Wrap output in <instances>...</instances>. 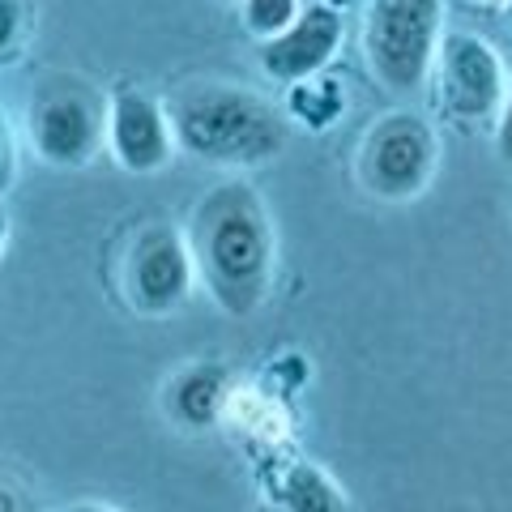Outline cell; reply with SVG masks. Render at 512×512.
Here are the masks:
<instances>
[{"mask_svg": "<svg viewBox=\"0 0 512 512\" xmlns=\"http://www.w3.org/2000/svg\"><path fill=\"white\" fill-rule=\"evenodd\" d=\"M431 171H436V137L431 128L410 116V111H393L384 116L363 141V184L376 197L406 201L419 197L427 188Z\"/></svg>", "mask_w": 512, "mask_h": 512, "instance_id": "obj_5", "label": "cell"}, {"mask_svg": "<svg viewBox=\"0 0 512 512\" xmlns=\"http://www.w3.org/2000/svg\"><path fill=\"white\" fill-rule=\"evenodd\" d=\"M299 18V0H244V22L252 35L274 39Z\"/></svg>", "mask_w": 512, "mask_h": 512, "instance_id": "obj_13", "label": "cell"}, {"mask_svg": "<svg viewBox=\"0 0 512 512\" xmlns=\"http://www.w3.org/2000/svg\"><path fill=\"white\" fill-rule=\"evenodd\" d=\"M274 500L286 512H346L342 491L312 461H291L274 474Z\"/></svg>", "mask_w": 512, "mask_h": 512, "instance_id": "obj_11", "label": "cell"}, {"mask_svg": "<svg viewBox=\"0 0 512 512\" xmlns=\"http://www.w3.org/2000/svg\"><path fill=\"white\" fill-rule=\"evenodd\" d=\"M440 90L444 111L457 120H487L504 103V64L487 39L448 30L440 39Z\"/></svg>", "mask_w": 512, "mask_h": 512, "instance_id": "obj_6", "label": "cell"}, {"mask_svg": "<svg viewBox=\"0 0 512 512\" xmlns=\"http://www.w3.org/2000/svg\"><path fill=\"white\" fill-rule=\"evenodd\" d=\"M30 137L52 167L90 163L103 141V99L86 82H47L30 107Z\"/></svg>", "mask_w": 512, "mask_h": 512, "instance_id": "obj_4", "label": "cell"}, {"mask_svg": "<svg viewBox=\"0 0 512 512\" xmlns=\"http://www.w3.org/2000/svg\"><path fill=\"white\" fill-rule=\"evenodd\" d=\"M222 402H227V372L218 363L184 367L167 389V410L184 427H210L218 419Z\"/></svg>", "mask_w": 512, "mask_h": 512, "instance_id": "obj_10", "label": "cell"}, {"mask_svg": "<svg viewBox=\"0 0 512 512\" xmlns=\"http://www.w3.org/2000/svg\"><path fill=\"white\" fill-rule=\"evenodd\" d=\"M192 252L175 231L154 227L137 239L133 248V265H128V295L141 312L163 316L171 308H180L192 291Z\"/></svg>", "mask_w": 512, "mask_h": 512, "instance_id": "obj_7", "label": "cell"}, {"mask_svg": "<svg viewBox=\"0 0 512 512\" xmlns=\"http://www.w3.org/2000/svg\"><path fill=\"white\" fill-rule=\"evenodd\" d=\"M5 239H9V218L0 214V248H5Z\"/></svg>", "mask_w": 512, "mask_h": 512, "instance_id": "obj_18", "label": "cell"}, {"mask_svg": "<svg viewBox=\"0 0 512 512\" xmlns=\"http://www.w3.org/2000/svg\"><path fill=\"white\" fill-rule=\"evenodd\" d=\"M107 141L124 171L150 175L158 167H167L175 137H171L167 111L158 107L146 90L120 86L107 103Z\"/></svg>", "mask_w": 512, "mask_h": 512, "instance_id": "obj_8", "label": "cell"}, {"mask_svg": "<svg viewBox=\"0 0 512 512\" xmlns=\"http://www.w3.org/2000/svg\"><path fill=\"white\" fill-rule=\"evenodd\" d=\"M60 512H116V508H103V504H69V508H60Z\"/></svg>", "mask_w": 512, "mask_h": 512, "instance_id": "obj_17", "label": "cell"}, {"mask_svg": "<svg viewBox=\"0 0 512 512\" xmlns=\"http://www.w3.org/2000/svg\"><path fill=\"white\" fill-rule=\"evenodd\" d=\"M5 154H9V150H5V128H0V163H5Z\"/></svg>", "mask_w": 512, "mask_h": 512, "instance_id": "obj_19", "label": "cell"}, {"mask_svg": "<svg viewBox=\"0 0 512 512\" xmlns=\"http://www.w3.org/2000/svg\"><path fill=\"white\" fill-rule=\"evenodd\" d=\"M444 0H372L367 9V64L384 90L410 94L423 86L440 47Z\"/></svg>", "mask_w": 512, "mask_h": 512, "instance_id": "obj_3", "label": "cell"}, {"mask_svg": "<svg viewBox=\"0 0 512 512\" xmlns=\"http://www.w3.org/2000/svg\"><path fill=\"white\" fill-rule=\"evenodd\" d=\"M192 256H197L214 299L231 316H248L261 303L269 286L274 239H269L261 201L244 184H222L214 197L201 201Z\"/></svg>", "mask_w": 512, "mask_h": 512, "instance_id": "obj_1", "label": "cell"}, {"mask_svg": "<svg viewBox=\"0 0 512 512\" xmlns=\"http://www.w3.org/2000/svg\"><path fill=\"white\" fill-rule=\"evenodd\" d=\"M508 13H512V5H508Z\"/></svg>", "mask_w": 512, "mask_h": 512, "instance_id": "obj_20", "label": "cell"}, {"mask_svg": "<svg viewBox=\"0 0 512 512\" xmlns=\"http://www.w3.org/2000/svg\"><path fill=\"white\" fill-rule=\"evenodd\" d=\"M0 512H22V500H18V491L0 487Z\"/></svg>", "mask_w": 512, "mask_h": 512, "instance_id": "obj_16", "label": "cell"}, {"mask_svg": "<svg viewBox=\"0 0 512 512\" xmlns=\"http://www.w3.org/2000/svg\"><path fill=\"white\" fill-rule=\"evenodd\" d=\"M495 146H500V158L512 163V99L504 107V120H500V133H495Z\"/></svg>", "mask_w": 512, "mask_h": 512, "instance_id": "obj_15", "label": "cell"}, {"mask_svg": "<svg viewBox=\"0 0 512 512\" xmlns=\"http://www.w3.org/2000/svg\"><path fill=\"white\" fill-rule=\"evenodd\" d=\"M342 43V18L329 5H312L261 47V69L278 82H308L333 60Z\"/></svg>", "mask_w": 512, "mask_h": 512, "instance_id": "obj_9", "label": "cell"}, {"mask_svg": "<svg viewBox=\"0 0 512 512\" xmlns=\"http://www.w3.org/2000/svg\"><path fill=\"white\" fill-rule=\"evenodd\" d=\"M346 107V94L338 82H329V77H308V82H295L291 94H286V111H291L295 120L312 124V128H329L338 120V111Z\"/></svg>", "mask_w": 512, "mask_h": 512, "instance_id": "obj_12", "label": "cell"}, {"mask_svg": "<svg viewBox=\"0 0 512 512\" xmlns=\"http://www.w3.org/2000/svg\"><path fill=\"white\" fill-rule=\"evenodd\" d=\"M22 30V0H0V52H9L18 43Z\"/></svg>", "mask_w": 512, "mask_h": 512, "instance_id": "obj_14", "label": "cell"}, {"mask_svg": "<svg viewBox=\"0 0 512 512\" xmlns=\"http://www.w3.org/2000/svg\"><path fill=\"white\" fill-rule=\"evenodd\" d=\"M171 137L184 154L214 167H265L286 146V124L248 90L201 82L171 99Z\"/></svg>", "mask_w": 512, "mask_h": 512, "instance_id": "obj_2", "label": "cell"}]
</instances>
